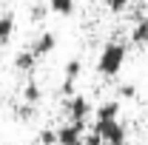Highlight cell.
<instances>
[{
	"instance_id": "cell-1",
	"label": "cell",
	"mask_w": 148,
	"mask_h": 145,
	"mask_svg": "<svg viewBox=\"0 0 148 145\" xmlns=\"http://www.w3.org/2000/svg\"><path fill=\"white\" fill-rule=\"evenodd\" d=\"M125 60H128V46L120 43V40H111L100 49V57H97V74L100 77H117V74L125 68Z\"/></svg>"
},
{
	"instance_id": "cell-2",
	"label": "cell",
	"mask_w": 148,
	"mask_h": 145,
	"mask_svg": "<svg viewBox=\"0 0 148 145\" xmlns=\"http://www.w3.org/2000/svg\"><path fill=\"white\" fill-rule=\"evenodd\" d=\"M94 134L103 140V145H125L128 140V128L117 120H94Z\"/></svg>"
},
{
	"instance_id": "cell-3",
	"label": "cell",
	"mask_w": 148,
	"mask_h": 145,
	"mask_svg": "<svg viewBox=\"0 0 148 145\" xmlns=\"http://www.w3.org/2000/svg\"><path fill=\"white\" fill-rule=\"evenodd\" d=\"M91 103H88V97H83V94H69V100H66V117L71 120V122H80V125H86V120L91 117Z\"/></svg>"
},
{
	"instance_id": "cell-4",
	"label": "cell",
	"mask_w": 148,
	"mask_h": 145,
	"mask_svg": "<svg viewBox=\"0 0 148 145\" xmlns=\"http://www.w3.org/2000/svg\"><path fill=\"white\" fill-rule=\"evenodd\" d=\"M54 49H57V34H54V31H43V34H37V40L29 46V51H32L37 60L49 57Z\"/></svg>"
},
{
	"instance_id": "cell-5",
	"label": "cell",
	"mask_w": 148,
	"mask_h": 145,
	"mask_svg": "<svg viewBox=\"0 0 148 145\" xmlns=\"http://www.w3.org/2000/svg\"><path fill=\"white\" fill-rule=\"evenodd\" d=\"M54 137H57V145H74V142L83 140V125L69 120V122H63V125L54 131Z\"/></svg>"
},
{
	"instance_id": "cell-6",
	"label": "cell",
	"mask_w": 148,
	"mask_h": 145,
	"mask_svg": "<svg viewBox=\"0 0 148 145\" xmlns=\"http://www.w3.org/2000/svg\"><path fill=\"white\" fill-rule=\"evenodd\" d=\"M80 74H83V63L80 60H69L66 63V80H63V94L66 97L74 94V83L80 80Z\"/></svg>"
},
{
	"instance_id": "cell-7",
	"label": "cell",
	"mask_w": 148,
	"mask_h": 145,
	"mask_svg": "<svg viewBox=\"0 0 148 145\" xmlns=\"http://www.w3.org/2000/svg\"><path fill=\"white\" fill-rule=\"evenodd\" d=\"M120 117V100H106L94 111V120H117Z\"/></svg>"
},
{
	"instance_id": "cell-8",
	"label": "cell",
	"mask_w": 148,
	"mask_h": 145,
	"mask_svg": "<svg viewBox=\"0 0 148 145\" xmlns=\"http://www.w3.org/2000/svg\"><path fill=\"white\" fill-rule=\"evenodd\" d=\"M14 68H17L20 74H32V71L37 68V57L32 54L29 49H26V51H20V54L14 57Z\"/></svg>"
},
{
	"instance_id": "cell-9",
	"label": "cell",
	"mask_w": 148,
	"mask_h": 145,
	"mask_svg": "<svg viewBox=\"0 0 148 145\" xmlns=\"http://www.w3.org/2000/svg\"><path fill=\"white\" fill-rule=\"evenodd\" d=\"M131 43L134 46H148V17H143V20H137L134 23V29H131Z\"/></svg>"
},
{
	"instance_id": "cell-10",
	"label": "cell",
	"mask_w": 148,
	"mask_h": 145,
	"mask_svg": "<svg viewBox=\"0 0 148 145\" xmlns=\"http://www.w3.org/2000/svg\"><path fill=\"white\" fill-rule=\"evenodd\" d=\"M14 37V17L12 14H0V46H6Z\"/></svg>"
},
{
	"instance_id": "cell-11",
	"label": "cell",
	"mask_w": 148,
	"mask_h": 145,
	"mask_svg": "<svg viewBox=\"0 0 148 145\" xmlns=\"http://www.w3.org/2000/svg\"><path fill=\"white\" fill-rule=\"evenodd\" d=\"M74 6H77V0H49V9L60 14V17H69L74 14Z\"/></svg>"
},
{
	"instance_id": "cell-12",
	"label": "cell",
	"mask_w": 148,
	"mask_h": 145,
	"mask_svg": "<svg viewBox=\"0 0 148 145\" xmlns=\"http://www.w3.org/2000/svg\"><path fill=\"white\" fill-rule=\"evenodd\" d=\"M43 100V88L37 85L34 80L32 83H26V88H23V103H29V105H37Z\"/></svg>"
},
{
	"instance_id": "cell-13",
	"label": "cell",
	"mask_w": 148,
	"mask_h": 145,
	"mask_svg": "<svg viewBox=\"0 0 148 145\" xmlns=\"http://www.w3.org/2000/svg\"><path fill=\"white\" fill-rule=\"evenodd\" d=\"M128 3H131V0H106L108 12H114V14H117V12H125V9H128Z\"/></svg>"
},
{
	"instance_id": "cell-14",
	"label": "cell",
	"mask_w": 148,
	"mask_h": 145,
	"mask_svg": "<svg viewBox=\"0 0 148 145\" xmlns=\"http://www.w3.org/2000/svg\"><path fill=\"white\" fill-rule=\"evenodd\" d=\"M37 145H57L54 131H40V137H37Z\"/></svg>"
},
{
	"instance_id": "cell-15",
	"label": "cell",
	"mask_w": 148,
	"mask_h": 145,
	"mask_svg": "<svg viewBox=\"0 0 148 145\" xmlns=\"http://www.w3.org/2000/svg\"><path fill=\"white\" fill-rule=\"evenodd\" d=\"M123 100H134L137 97V85H120V91H117Z\"/></svg>"
},
{
	"instance_id": "cell-16",
	"label": "cell",
	"mask_w": 148,
	"mask_h": 145,
	"mask_svg": "<svg viewBox=\"0 0 148 145\" xmlns=\"http://www.w3.org/2000/svg\"><path fill=\"white\" fill-rule=\"evenodd\" d=\"M46 17V9H43V6H34V9H32V20H43Z\"/></svg>"
},
{
	"instance_id": "cell-17",
	"label": "cell",
	"mask_w": 148,
	"mask_h": 145,
	"mask_svg": "<svg viewBox=\"0 0 148 145\" xmlns=\"http://www.w3.org/2000/svg\"><path fill=\"white\" fill-rule=\"evenodd\" d=\"M74 145H83V140H80V142H74Z\"/></svg>"
}]
</instances>
